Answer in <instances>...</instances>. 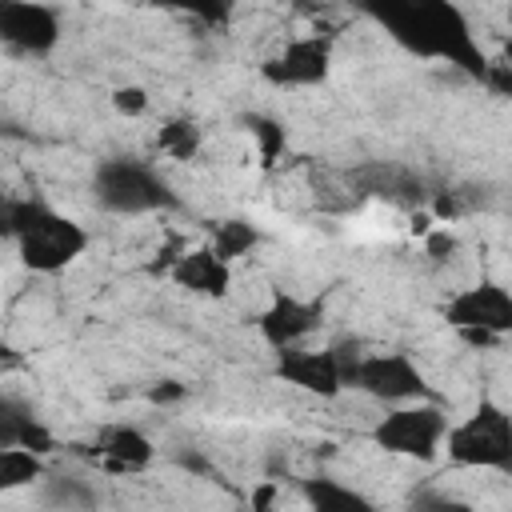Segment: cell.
<instances>
[{
  "instance_id": "cell-1",
  "label": "cell",
  "mask_w": 512,
  "mask_h": 512,
  "mask_svg": "<svg viewBox=\"0 0 512 512\" xmlns=\"http://www.w3.org/2000/svg\"><path fill=\"white\" fill-rule=\"evenodd\" d=\"M360 8L412 56L488 80V56L472 36L468 16L452 0H360Z\"/></svg>"
},
{
  "instance_id": "cell-2",
  "label": "cell",
  "mask_w": 512,
  "mask_h": 512,
  "mask_svg": "<svg viewBox=\"0 0 512 512\" xmlns=\"http://www.w3.org/2000/svg\"><path fill=\"white\" fill-rule=\"evenodd\" d=\"M92 236L80 220L64 216L48 200H16V224H12V248L20 264L36 276H56L72 268L88 252Z\"/></svg>"
},
{
  "instance_id": "cell-3",
  "label": "cell",
  "mask_w": 512,
  "mask_h": 512,
  "mask_svg": "<svg viewBox=\"0 0 512 512\" xmlns=\"http://www.w3.org/2000/svg\"><path fill=\"white\" fill-rule=\"evenodd\" d=\"M92 200L108 216H156L176 208L172 184L156 164L136 156H108L92 172Z\"/></svg>"
},
{
  "instance_id": "cell-4",
  "label": "cell",
  "mask_w": 512,
  "mask_h": 512,
  "mask_svg": "<svg viewBox=\"0 0 512 512\" xmlns=\"http://www.w3.org/2000/svg\"><path fill=\"white\" fill-rule=\"evenodd\" d=\"M448 460L456 468H480V472H512V416L496 400H480L472 416L448 420L444 444Z\"/></svg>"
},
{
  "instance_id": "cell-5",
  "label": "cell",
  "mask_w": 512,
  "mask_h": 512,
  "mask_svg": "<svg viewBox=\"0 0 512 512\" xmlns=\"http://www.w3.org/2000/svg\"><path fill=\"white\" fill-rule=\"evenodd\" d=\"M444 432H448V412L432 396H424V400L384 408V416L372 424V444L388 456L428 464V460L440 456Z\"/></svg>"
},
{
  "instance_id": "cell-6",
  "label": "cell",
  "mask_w": 512,
  "mask_h": 512,
  "mask_svg": "<svg viewBox=\"0 0 512 512\" xmlns=\"http://www.w3.org/2000/svg\"><path fill=\"white\" fill-rule=\"evenodd\" d=\"M344 388L392 408L428 396V376L408 352H348Z\"/></svg>"
},
{
  "instance_id": "cell-7",
  "label": "cell",
  "mask_w": 512,
  "mask_h": 512,
  "mask_svg": "<svg viewBox=\"0 0 512 512\" xmlns=\"http://www.w3.org/2000/svg\"><path fill=\"white\" fill-rule=\"evenodd\" d=\"M444 324L464 332L468 340H500L512 332V292L496 280H480L448 296Z\"/></svg>"
},
{
  "instance_id": "cell-8",
  "label": "cell",
  "mask_w": 512,
  "mask_h": 512,
  "mask_svg": "<svg viewBox=\"0 0 512 512\" xmlns=\"http://www.w3.org/2000/svg\"><path fill=\"white\" fill-rule=\"evenodd\" d=\"M64 40V20L44 0H0V44L16 56H52Z\"/></svg>"
},
{
  "instance_id": "cell-9",
  "label": "cell",
  "mask_w": 512,
  "mask_h": 512,
  "mask_svg": "<svg viewBox=\"0 0 512 512\" xmlns=\"http://www.w3.org/2000/svg\"><path fill=\"white\" fill-rule=\"evenodd\" d=\"M344 364H348L344 348H308V340L276 352V376L324 400L344 392Z\"/></svg>"
},
{
  "instance_id": "cell-10",
  "label": "cell",
  "mask_w": 512,
  "mask_h": 512,
  "mask_svg": "<svg viewBox=\"0 0 512 512\" xmlns=\"http://www.w3.org/2000/svg\"><path fill=\"white\" fill-rule=\"evenodd\" d=\"M332 72V44L324 36H296L264 60L260 76L276 88H316Z\"/></svg>"
},
{
  "instance_id": "cell-11",
  "label": "cell",
  "mask_w": 512,
  "mask_h": 512,
  "mask_svg": "<svg viewBox=\"0 0 512 512\" xmlns=\"http://www.w3.org/2000/svg\"><path fill=\"white\" fill-rule=\"evenodd\" d=\"M316 328H320V304H312L304 296H292V292L272 296L268 308L256 316V332H260V340L272 352H284L292 344H304Z\"/></svg>"
},
{
  "instance_id": "cell-12",
  "label": "cell",
  "mask_w": 512,
  "mask_h": 512,
  "mask_svg": "<svg viewBox=\"0 0 512 512\" xmlns=\"http://www.w3.org/2000/svg\"><path fill=\"white\" fill-rule=\"evenodd\" d=\"M168 280H172L176 288L192 292V296L216 300V296H228V288H232V264L220 260V256L212 252V244H200V248H184V252L172 256Z\"/></svg>"
},
{
  "instance_id": "cell-13",
  "label": "cell",
  "mask_w": 512,
  "mask_h": 512,
  "mask_svg": "<svg viewBox=\"0 0 512 512\" xmlns=\"http://www.w3.org/2000/svg\"><path fill=\"white\" fill-rule=\"evenodd\" d=\"M92 456L112 472H144L156 456L152 440L132 424H108L92 440Z\"/></svg>"
},
{
  "instance_id": "cell-14",
  "label": "cell",
  "mask_w": 512,
  "mask_h": 512,
  "mask_svg": "<svg viewBox=\"0 0 512 512\" xmlns=\"http://www.w3.org/2000/svg\"><path fill=\"white\" fill-rule=\"evenodd\" d=\"M12 444H24V448H32L40 456H48L56 448L52 432L32 412V404L12 396V392H0V448H12Z\"/></svg>"
},
{
  "instance_id": "cell-15",
  "label": "cell",
  "mask_w": 512,
  "mask_h": 512,
  "mask_svg": "<svg viewBox=\"0 0 512 512\" xmlns=\"http://www.w3.org/2000/svg\"><path fill=\"white\" fill-rule=\"evenodd\" d=\"M36 488H40V504L48 508H96L100 500L96 480H84L76 472H44Z\"/></svg>"
},
{
  "instance_id": "cell-16",
  "label": "cell",
  "mask_w": 512,
  "mask_h": 512,
  "mask_svg": "<svg viewBox=\"0 0 512 512\" xmlns=\"http://www.w3.org/2000/svg\"><path fill=\"white\" fill-rule=\"evenodd\" d=\"M44 472H48V456H40V452H32V448H24V444L0 448V492L32 488Z\"/></svg>"
},
{
  "instance_id": "cell-17",
  "label": "cell",
  "mask_w": 512,
  "mask_h": 512,
  "mask_svg": "<svg viewBox=\"0 0 512 512\" xmlns=\"http://www.w3.org/2000/svg\"><path fill=\"white\" fill-rule=\"evenodd\" d=\"M208 244H212V252H216L220 260L236 264V260H244V256L260 244V232H256L252 220H224V224H216V232H212Z\"/></svg>"
},
{
  "instance_id": "cell-18",
  "label": "cell",
  "mask_w": 512,
  "mask_h": 512,
  "mask_svg": "<svg viewBox=\"0 0 512 512\" xmlns=\"http://www.w3.org/2000/svg\"><path fill=\"white\" fill-rule=\"evenodd\" d=\"M304 500L320 512H352V508H368V500L356 488H344L340 480H304Z\"/></svg>"
},
{
  "instance_id": "cell-19",
  "label": "cell",
  "mask_w": 512,
  "mask_h": 512,
  "mask_svg": "<svg viewBox=\"0 0 512 512\" xmlns=\"http://www.w3.org/2000/svg\"><path fill=\"white\" fill-rule=\"evenodd\" d=\"M156 144H160V152L172 156V160H192L196 148H200V128H196L192 120H172V124L160 128Z\"/></svg>"
},
{
  "instance_id": "cell-20",
  "label": "cell",
  "mask_w": 512,
  "mask_h": 512,
  "mask_svg": "<svg viewBox=\"0 0 512 512\" xmlns=\"http://www.w3.org/2000/svg\"><path fill=\"white\" fill-rule=\"evenodd\" d=\"M252 136H256V144H260V152H264V164H272V160L280 156V148L288 144V132H284L276 120H268V116H256V120H252Z\"/></svg>"
},
{
  "instance_id": "cell-21",
  "label": "cell",
  "mask_w": 512,
  "mask_h": 512,
  "mask_svg": "<svg viewBox=\"0 0 512 512\" xmlns=\"http://www.w3.org/2000/svg\"><path fill=\"white\" fill-rule=\"evenodd\" d=\"M152 4L184 8V12H196V16H204V20H224V16H228V0H152Z\"/></svg>"
},
{
  "instance_id": "cell-22",
  "label": "cell",
  "mask_w": 512,
  "mask_h": 512,
  "mask_svg": "<svg viewBox=\"0 0 512 512\" xmlns=\"http://www.w3.org/2000/svg\"><path fill=\"white\" fill-rule=\"evenodd\" d=\"M112 104H116V112H124V116H144V112H148V92L136 88V84H128V88H116V92H112Z\"/></svg>"
},
{
  "instance_id": "cell-23",
  "label": "cell",
  "mask_w": 512,
  "mask_h": 512,
  "mask_svg": "<svg viewBox=\"0 0 512 512\" xmlns=\"http://www.w3.org/2000/svg\"><path fill=\"white\" fill-rule=\"evenodd\" d=\"M428 252H432V256L456 252V236H448V232H432V236H428Z\"/></svg>"
}]
</instances>
